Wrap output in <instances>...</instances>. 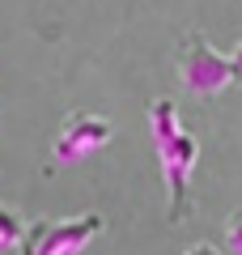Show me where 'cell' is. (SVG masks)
<instances>
[{"label": "cell", "mask_w": 242, "mask_h": 255, "mask_svg": "<svg viewBox=\"0 0 242 255\" xmlns=\"http://www.w3.org/2000/svg\"><path fill=\"white\" fill-rule=\"evenodd\" d=\"M225 247H230L234 255H242V209H234L230 217H225Z\"/></svg>", "instance_id": "6"}, {"label": "cell", "mask_w": 242, "mask_h": 255, "mask_svg": "<svg viewBox=\"0 0 242 255\" xmlns=\"http://www.w3.org/2000/svg\"><path fill=\"white\" fill-rule=\"evenodd\" d=\"M230 85H234L230 55H221L200 30H191L183 38V47H179V90L187 98L208 102V98H221Z\"/></svg>", "instance_id": "2"}, {"label": "cell", "mask_w": 242, "mask_h": 255, "mask_svg": "<svg viewBox=\"0 0 242 255\" xmlns=\"http://www.w3.org/2000/svg\"><path fill=\"white\" fill-rule=\"evenodd\" d=\"M187 255H225V251H221V247H213V243H196Z\"/></svg>", "instance_id": "8"}, {"label": "cell", "mask_w": 242, "mask_h": 255, "mask_svg": "<svg viewBox=\"0 0 242 255\" xmlns=\"http://www.w3.org/2000/svg\"><path fill=\"white\" fill-rule=\"evenodd\" d=\"M21 230H26V217L9 204H0V251H9V247L21 243Z\"/></svg>", "instance_id": "5"}, {"label": "cell", "mask_w": 242, "mask_h": 255, "mask_svg": "<svg viewBox=\"0 0 242 255\" xmlns=\"http://www.w3.org/2000/svg\"><path fill=\"white\" fill-rule=\"evenodd\" d=\"M149 136L161 162V179H166V217H170V226H183L196 213L191 209V174H196L200 140L183 128L174 98H157L149 107Z\"/></svg>", "instance_id": "1"}, {"label": "cell", "mask_w": 242, "mask_h": 255, "mask_svg": "<svg viewBox=\"0 0 242 255\" xmlns=\"http://www.w3.org/2000/svg\"><path fill=\"white\" fill-rule=\"evenodd\" d=\"M115 140V124L98 111H72L64 115L60 132H55V145H51V157L60 166H72V162H85V157L102 153V149Z\"/></svg>", "instance_id": "4"}, {"label": "cell", "mask_w": 242, "mask_h": 255, "mask_svg": "<svg viewBox=\"0 0 242 255\" xmlns=\"http://www.w3.org/2000/svg\"><path fill=\"white\" fill-rule=\"evenodd\" d=\"M107 221L98 213H81V217H60V221H26L21 230V255H81L85 247L94 243V234H102Z\"/></svg>", "instance_id": "3"}, {"label": "cell", "mask_w": 242, "mask_h": 255, "mask_svg": "<svg viewBox=\"0 0 242 255\" xmlns=\"http://www.w3.org/2000/svg\"><path fill=\"white\" fill-rule=\"evenodd\" d=\"M230 64H234V81H242V43L230 51Z\"/></svg>", "instance_id": "7"}]
</instances>
